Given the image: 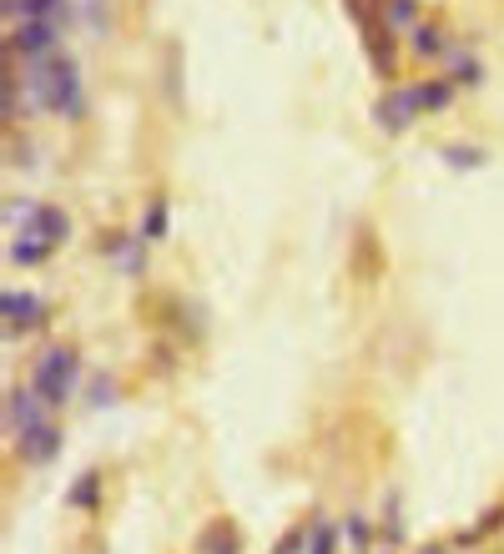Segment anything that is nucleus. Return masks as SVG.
<instances>
[{"instance_id":"nucleus-5","label":"nucleus","mask_w":504,"mask_h":554,"mask_svg":"<svg viewBox=\"0 0 504 554\" xmlns=\"http://www.w3.org/2000/svg\"><path fill=\"white\" fill-rule=\"evenodd\" d=\"M56 41H61V31H56L51 21H21L16 36H11V46H16L26 61H46V56H56Z\"/></svg>"},{"instance_id":"nucleus-4","label":"nucleus","mask_w":504,"mask_h":554,"mask_svg":"<svg viewBox=\"0 0 504 554\" xmlns=\"http://www.w3.org/2000/svg\"><path fill=\"white\" fill-rule=\"evenodd\" d=\"M76 373H81V363H76V348L71 343H51L41 358H36V373H31V388L51 403V408H61L66 398H71V388H76Z\"/></svg>"},{"instance_id":"nucleus-17","label":"nucleus","mask_w":504,"mask_h":554,"mask_svg":"<svg viewBox=\"0 0 504 554\" xmlns=\"http://www.w3.org/2000/svg\"><path fill=\"white\" fill-rule=\"evenodd\" d=\"M162 222H167V217H162V202H157V207L147 212V237H162Z\"/></svg>"},{"instance_id":"nucleus-14","label":"nucleus","mask_w":504,"mask_h":554,"mask_svg":"<svg viewBox=\"0 0 504 554\" xmlns=\"http://www.w3.org/2000/svg\"><path fill=\"white\" fill-rule=\"evenodd\" d=\"M86 499H96V474H81L71 489V504H86Z\"/></svg>"},{"instance_id":"nucleus-7","label":"nucleus","mask_w":504,"mask_h":554,"mask_svg":"<svg viewBox=\"0 0 504 554\" xmlns=\"http://www.w3.org/2000/svg\"><path fill=\"white\" fill-rule=\"evenodd\" d=\"M0 313H6V328H11V333H26V328H36V323L46 318V303L31 298V293H6Z\"/></svg>"},{"instance_id":"nucleus-13","label":"nucleus","mask_w":504,"mask_h":554,"mask_svg":"<svg viewBox=\"0 0 504 554\" xmlns=\"http://www.w3.org/2000/svg\"><path fill=\"white\" fill-rule=\"evenodd\" d=\"M303 539H313V529H293V534H283L273 554H303Z\"/></svg>"},{"instance_id":"nucleus-12","label":"nucleus","mask_w":504,"mask_h":554,"mask_svg":"<svg viewBox=\"0 0 504 554\" xmlns=\"http://www.w3.org/2000/svg\"><path fill=\"white\" fill-rule=\"evenodd\" d=\"M338 549V529L333 524H313V549L308 554H333Z\"/></svg>"},{"instance_id":"nucleus-18","label":"nucleus","mask_w":504,"mask_h":554,"mask_svg":"<svg viewBox=\"0 0 504 554\" xmlns=\"http://www.w3.org/2000/svg\"><path fill=\"white\" fill-rule=\"evenodd\" d=\"M348 539H353V544H363V539H368V524H363V519H358V514H353V519H348Z\"/></svg>"},{"instance_id":"nucleus-3","label":"nucleus","mask_w":504,"mask_h":554,"mask_svg":"<svg viewBox=\"0 0 504 554\" xmlns=\"http://www.w3.org/2000/svg\"><path fill=\"white\" fill-rule=\"evenodd\" d=\"M66 237H71V217H66L61 207H36L31 222L21 227V237L11 242V262H16V267H36V262H46Z\"/></svg>"},{"instance_id":"nucleus-8","label":"nucleus","mask_w":504,"mask_h":554,"mask_svg":"<svg viewBox=\"0 0 504 554\" xmlns=\"http://www.w3.org/2000/svg\"><path fill=\"white\" fill-rule=\"evenodd\" d=\"M56 454H61V429L41 424V429L21 434V459H26V464H51Z\"/></svg>"},{"instance_id":"nucleus-1","label":"nucleus","mask_w":504,"mask_h":554,"mask_svg":"<svg viewBox=\"0 0 504 554\" xmlns=\"http://www.w3.org/2000/svg\"><path fill=\"white\" fill-rule=\"evenodd\" d=\"M31 96H36V106H46L56 116H76L81 111V71H76V61L61 56V51L46 56L31 71Z\"/></svg>"},{"instance_id":"nucleus-16","label":"nucleus","mask_w":504,"mask_h":554,"mask_svg":"<svg viewBox=\"0 0 504 554\" xmlns=\"http://www.w3.org/2000/svg\"><path fill=\"white\" fill-rule=\"evenodd\" d=\"M444 157H449L454 167H479V152H474V147H449Z\"/></svg>"},{"instance_id":"nucleus-10","label":"nucleus","mask_w":504,"mask_h":554,"mask_svg":"<svg viewBox=\"0 0 504 554\" xmlns=\"http://www.w3.org/2000/svg\"><path fill=\"white\" fill-rule=\"evenodd\" d=\"M202 554H237V534H232L227 524H212V529L202 534Z\"/></svg>"},{"instance_id":"nucleus-15","label":"nucleus","mask_w":504,"mask_h":554,"mask_svg":"<svg viewBox=\"0 0 504 554\" xmlns=\"http://www.w3.org/2000/svg\"><path fill=\"white\" fill-rule=\"evenodd\" d=\"M414 16H419L414 0H394V6H389V21H394V26H404V21H414Z\"/></svg>"},{"instance_id":"nucleus-20","label":"nucleus","mask_w":504,"mask_h":554,"mask_svg":"<svg viewBox=\"0 0 504 554\" xmlns=\"http://www.w3.org/2000/svg\"><path fill=\"white\" fill-rule=\"evenodd\" d=\"M419 554H449V549H444V544H424Z\"/></svg>"},{"instance_id":"nucleus-9","label":"nucleus","mask_w":504,"mask_h":554,"mask_svg":"<svg viewBox=\"0 0 504 554\" xmlns=\"http://www.w3.org/2000/svg\"><path fill=\"white\" fill-rule=\"evenodd\" d=\"M6 11L16 21H51L61 11V0H6Z\"/></svg>"},{"instance_id":"nucleus-2","label":"nucleus","mask_w":504,"mask_h":554,"mask_svg":"<svg viewBox=\"0 0 504 554\" xmlns=\"http://www.w3.org/2000/svg\"><path fill=\"white\" fill-rule=\"evenodd\" d=\"M449 96H454V86L449 81H424V86H399V91H389L384 101L373 106V121L384 126V131H404L419 111H439V106H449Z\"/></svg>"},{"instance_id":"nucleus-19","label":"nucleus","mask_w":504,"mask_h":554,"mask_svg":"<svg viewBox=\"0 0 504 554\" xmlns=\"http://www.w3.org/2000/svg\"><path fill=\"white\" fill-rule=\"evenodd\" d=\"M96 398H101V408H106V398H111V378H106V373H96Z\"/></svg>"},{"instance_id":"nucleus-11","label":"nucleus","mask_w":504,"mask_h":554,"mask_svg":"<svg viewBox=\"0 0 504 554\" xmlns=\"http://www.w3.org/2000/svg\"><path fill=\"white\" fill-rule=\"evenodd\" d=\"M409 46H414L419 56H439V51H444V36H439L434 26H414V31H409Z\"/></svg>"},{"instance_id":"nucleus-6","label":"nucleus","mask_w":504,"mask_h":554,"mask_svg":"<svg viewBox=\"0 0 504 554\" xmlns=\"http://www.w3.org/2000/svg\"><path fill=\"white\" fill-rule=\"evenodd\" d=\"M46 408H51V403H46L36 388H16V393H11V408H6V424H11L16 434H31V429H41Z\"/></svg>"}]
</instances>
